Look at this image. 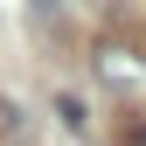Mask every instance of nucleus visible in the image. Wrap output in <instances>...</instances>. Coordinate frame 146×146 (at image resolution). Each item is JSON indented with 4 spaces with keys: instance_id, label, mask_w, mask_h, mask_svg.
<instances>
[{
    "instance_id": "f257e3e1",
    "label": "nucleus",
    "mask_w": 146,
    "mask_h": 146,
    "mask_svg": "<svg viewBox=\"0 0 146 146\" xmlns=\"http://www.w3.org/2000/svg\"><path fill=\"white\" fill-rule=\"evenodd\" d=\"M104 90H118V98H146V56L132 42H98V56H90Z\"/></svg>"
}]
</instances>
